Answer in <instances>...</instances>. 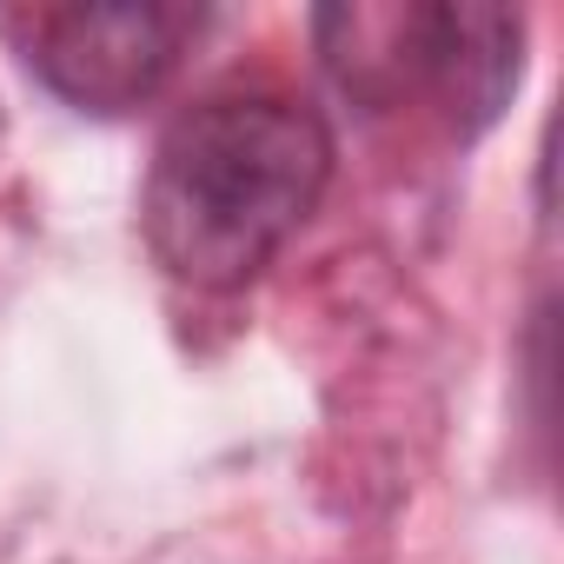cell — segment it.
Masks as SVG:
<instances>
[{"label": "cell", "instance_id": "7a4b0ae2", "mask_svg": "<svg viewBox=\"0 0 564 564\" xmlns=\"http://www.w3.org/2000/svg\"><path fill=\"white\" fill-rule=\"evenodd\" d=\"M313 34L352 107L419 100L452 140H478L524 80V14L511 8H326Z\"/></svg>", "mask_w": 564, "mask_h": 564}, {"label": "cell", "instance_id": "6da1fadb", "mask_svg": "<svg viewBox=\"0 0 564 564\" xmlns=\"http://www.w3.org/2000/svg\"><path fill=\"white\" fill-rule=\"evenodd\" d=\"M333 160L326 113L286 87H219L193 100L147 166L140 226L153 259L199 293L246 286L319 213Z\"/></svg>", "mask_w": 564, "mask_h": 564}, {"label": "cell", "instance_id": "3957f363", "mask_svg": "<svg viewBox=\"0 0 564 564\" xmlns=\"http://www.w3.org/2000/svg\"><path fill=\"white\" fill-rule=\"evenodd\" d=\"M206 14L186 0H41L0 14V34L14 41L28 74L74 113L100 120L147 107L173 80Z\"/></svg>", "mask_w": 564, "mask_h": 564}]
</instances>
